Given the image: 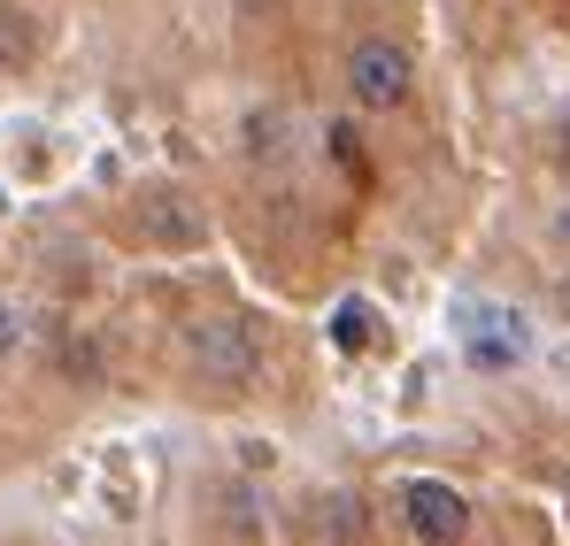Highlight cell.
Returning <instances> with one entry per match:
<instances>
[{
  "mask_svg": "<svg viewBox=\"0 0 570 546\" xmlns=\"http://www.w3.org/2000/svg\"><path fill=\"white\" fill-rule=\"evenodd\" d=\"M193 369L208 377V385H247L255 369H263V339H255V324L247 316H200L186 339Z\"/></svg>",
  "mask_w": 570,
  "mask_h": 546,
  "instance_id": "6da1fadb",
  "label": "cell"
},
{
  "mask_svg": "<svg viewBox=\"0 0 570 546\" xmlns=\"http://www.w3.org/2000/svg\"><path fill=\"white\" fill-rule=\"evenodd\" d=\"M556 308H563V324H570V277H563V285H556Z\"/></svg>",
  "mask_w": 570,
  "mask_h": 546,
  "instance_id": "ba28073f",
  "label": "cell"
},
{
  "mask_svg": "<svg viewBox=\"0 0 570 546\" xmlns=\"http://www.w3.org/2000/svg\"><path fill=\"white\" fill-rule=\"evenodd\" d=\"M332 339L355 355V347L371 339V308H363V300H340V316H332Z\"/></svg>",
  "mask_w": 570,
  "mask_h": 546,
  "instance_id": "5b68a950",
  "label": "cell"
},
{
  "mask_svg": "<svg viewBox=\"0 0 570 546\" xmlns=\"http://www.w3.org/2000/svg\"><path fill=\"white\" fill-rule=\"evenodd\" d=\"M556 239H570V208H563V216H556Z\"/></svg>",
  "mask_w": 570,
  "mask_h": 546,
  "instance_id": "9c48e42d",
  "label": "cell"
},
{
  "mask_svg": "<svg viewBox=\"0 0 570 546\" xmlns=\"http://www.w3.org/2000/svg\"><path fill=\"white\" fill-rule=\"evenodd\" d=\"M16 339H23V324H16V308H0V355H16Z\"/></svg>",
  "mask_w": 570,
  "mask_h": 546,
  "instance_id": "52a82bcc",
  "label": "cell"
},
{
  "mask_svg": "<svg viewBox=\"0 0 570 546\" xmlns=\"http://www.w3.org/2000/svg\"><path fill=\"white\" fill-rule=\"evenodd\" d=\"M23 54H31V23L16 8H0V62H23Z\"/></svg>",
  "mask_w": 570,
  "mask_h": 546,
  "instance_id": "8992f818",
  "label": "cell"
},
{
  "mask_svg": "<svg viewBox=\"0 0 570 546\" xmlns=\"http://www.w3.org/2000/svg\"><path fill=\"white\" fill-rule=\"evenodd\" d=\"M347 86H355L363 108H401L409 86H416V62H409L401 39H363V47L347 54Z\"/></svg>",
  "mask_w": 570,
  "mask_h": 546,
  "instance_id": "7a4b0ae2",
  "label": "cell"
},
{
  "mask_svg": "<svg viewBox=\"0 0 570 546\" xmlns=\"http://www.w3.org/2000/svg\"><path fill=\"white\" fill-rule=\"evenodd\" d=\"M463 347H471V363L478 369H509V363H524V316L517 308H463Z\"/></svg>",
  "mask_w": 570,
  "mask_h": 546,
  "instance_id": "277c9868",
  "label": "cell"
},
{
  "mask_svg": "<svg viewBox=\"0 0 570 546\" xmlns=\"http://www.w3.org/2000/svg\"><path fill=\"white\" fill-rule=\"evenodd\" d=\"M401 516H409V532L424 546H455L471 532V500H463L448 477H409V485H401Z\"/></svg>",
  "mask_w": 570,
  "mask_h": 546,
  "instance_id": "3957f363",
  "label": "cell"
}]
</instances>
